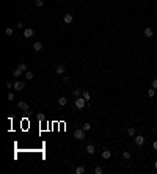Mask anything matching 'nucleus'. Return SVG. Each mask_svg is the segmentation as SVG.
<instances>
[{
  "instance_id": "nucleus-16",
  "label": "nucleus",
  "mask_w": 157,
  "mask_h": 174,
  "mask_svg": "<svg viewBox=\"0 0 157 174\" xmlns=\"http://www.w3.org/2000/svg\"><path fill=\"white\" fill-rule=\"evenodd\" d=\"M156 91L157 90H154V88H149V90H148V97H156Z\"/></svg>"
},
{
  "instance_id": "nucleus-9",
  "label": "nucleus",
  "mask_w": 157,
  "mask_h": 174,
  "mask_svg": "<svg viewBox=\"0 0 157 174\" xmlns=\"http://www.w3.org/2000/svg\"><path fill=\"white\" fill-rule=\"evenodd\" d=\"M94 152H96V147H94V144H88V146H87V154L93 155Z\"/></svg>"
},
{
  "instance_id": "nucleus-11",
  "label": "nucleus",
  "mask_w": 157,
  "mask_h": 174,
  "mask_svg": "<svg viewBox=\"0 0 157 174\" xmlns=\"http://www.w3.org/2000/svg\"><path fill=\"white\" fill-rule=\"evenodd\" d=\"M65 71H66V67L63 66V64H58L57 66V74L58 75H63V74H65Z\"/></svg>"
},
{
  "instance_id": "nucleus-25",
  "label": "nucleus",
  "mask_w": 157,
  "mask_h": 174,
  "mask_svg": "<svg viewBox=\"0 0 157 174\" xmlns=\"http://www.w3.org/2000/svg\"><path fill=\"white\" fill-rule=\"evenodd\" d=\"M14 99H16V94H14V93H8V100L11 102V100H14Z\"/></svg>"
},
{
  "instance_id": "nucleus-30",
  "label": "nucleus",
  "mask_w": 157,
  "mask_h": 174,
  "mask_svg": "<svg viewBox=\"0 0 157 174\" xmlns=\"http://www.w3.org/2000/svg\"><path fill=\"white\" fill-rule=\"evenodd\" d=\"M152 147H154V149L157 151V141H154V144H152Z\"/></svg>"
},
{
  "instance_id": "nucleus-13",
  "label": "nucleus",
  "mask_w": 157,
  "mask_h": 174,
  "mask_svg": "<svg viewBox=\"0 0 157 174\" xmlns=\"http://www.w3.org/2000/svg\"><path fill=\"white\" fill-rule=\"evenodd\" d=\"M82 97H83V99L88 102V100L91 99V94H90V91H87V90H85V91H82Z\"/></svg>"
},
{
  "instance_id": "nucleus-17",
  "label": "nucleus",
  "mask_w": 157,
  "mask_h": 174,
  "mask_svg": "<svg viewBox=\"0 0 157 174\" xmlns=\"http://www.w3.org/2000/svg\"><path fill=\"white\" fill-rule=\"evenodd\" d=\"M127 135H129V137H135V129L134 127H129V129H127Z\"/></svg>"
},
{
  "instance_id": "nucleus-3",
  "label": "nucleus",
  "mask_w": 157,
  "mask_h": 174,
  "mask_svg": "<svg viewBox=\"0 0 157 174\" xmlns=\"http://www.w3.org/2000/svg\"><path fill=\"white\" fill-rule=\"evenodd\" d=\"M17 107H19L20 110H24V111H28L30 105H28L27 102H24V100H19V102H17Z\"/></svg>"
},
{
  "instance_id": "nucleus-19",
  "label": "nucleus",
  "mask_w": 157,
  "mask_h": 174,
  "mask_svg": "<svg viewBox=\"0 0 157 174\" xmlns=\"http://www.w3.org/2000/svg\"><path fill=\"white\" fill-rule=\"evenodd\" d=\"M122 158H124V160H129V158H130V152H129V151H122Z\"/></svg>"
},
{
  "instance_id": "nucleus-12",
  "label": "nucleus",
  "mask_w": 157,
  "mask_h": 174,
  "mask_svg": "<svg viewBox=\"0 0 157 174\" xmlns=\"http://www.w3.org/2000/svg\"><path fill=\"white\" fill-rule=\"evenodd\" d=\"M33 50H35V52H41V50H42V44H41V42H35V44H33Z\"/></svg>"
},
{
  "instance_id": "nucleus-18",
  "label": "nucleus",
  "mask_w": 157,
  "mask_h": 174,
  "mask_svg": "<svg viewBox=\"0 0 157 174\" xmlns=\"http://www.w3.org/2000/svg\"><path fill=\"white\" fill-rule=\"evenodd\" d=\"M25 77H27V80H33V77H35V75H33L32 71H27V72H25Z\"/></svg>"
},
{
  "instance_id": "nucleus-10",
  "label": "nucleus",
  "mask_w": 157,
  "mask_h": 174,
  "mask_svg": "<svg viewBox=\"0 0 157 174\" xmlns=\"http://www.w3.org/2000/svg\"><path fill=\"white\" fill-rule=\"evenodd\" d=\"M110 157H112V151H108V149L102 151V158H104V160H108Z\"/></svg>"
},
{
  "instance_id": "nucleus-28",
  "label": "nucleus",
  "mask_w": 157,
  "mask_h": 174,
  "mask_svg": "<svg viewBox=\"0 0 157 174\" xmlns=\"http://www.w3.org/2000/svg\"><path fill=\"white\" fill-rule=\"evenodd\" d=\"M80 94H82V91H80V90H74V96L75 97H79Z\"/></svg>"
},
{
  "instance_id": "nucleus-29",
  "label": "nucleus",
  "mask_w": 157,
  "mask_h": 174,
  "mask_svg": "<svg viewBox=\"0 0 157 174\" xmlns=\"http://www.w3.org/2000/svg\"><path fill=\"white\" fill-rule=\"evenodd\" d=\"M16 28H20V30H22V28H24V24H22V22H17V24H16Z\"/></svg>"
},
{
  "instance_id": "nucleus-7",
  "label": "nucleus",
  "mask_w": 157,
  "mask_h": 174,
  "mask_svg": "<svg viewBox=\"0 0 157 174\" xmlns=\"http://www.w3.org/2000/svg\"><path fill=\"white\" fill-rule=\"evenodd\" d=\"M33 35H35V30H33V28H25L24 30V38H32Z\"/></svg>"
},
{
  "instance_id": "nucleus-20",
  "label": "nucleus",
  "mask_w": 157,
  "mask_h": 174,
  "mask_svg": "<svg viewBox=\"0 0 157 174\" xmlns=\"http://www.w3.org/2000/svg\"><path fill=\"white\" fill-rule=\"evenodd\" d=\"M85 173V166H77L75 168V174H83Z\"/></svg>"
},
{
  "instance_id": "nucleus-4",
  "label": "nucleus",
  "mask_w": 157,
  "mask_h": 174,
  "mask_svg": "<svg viewBox=\"0 0 157 174\" xmlns=\"http://www.w3.org/2000/svg\"><path fill=\"white\" fill-rule=\"evenodd\" d=\"M135 144H137V146H143V144H145V137L135 135Z\"/></svg>"
},
{
  "instance_id": "nucleus-15",
  "label": "nucleus",
  "mask_w": 157,
  "mask_h": 174,
  "mask_svg": "<svg viewBox=\"0 0 157 174\" xmlns=\"http://www.w3.org/2000/svg\"><path fill=\"white\" fill-rule=\"evenodd\" d=\"M58 104H60V105H61V107H65V105L68 104V99H66V97H65V96H61V97H60V99H58Z\"/></svg>"
},
{
  "instance_id": "nucleus-23",
  "label": "nucleus",
  "mask_w": 157,
  "mask_h": 174,
  "mask_svg": "<svg viewBox=\"0 0 157 174\" xmlns=\"http://www.w3.org/2000/svg\"><path fill=\"white\" fill-rule=\"evenodd\" d=\"M5 33H6V35H8V36H13V35H14V30H13V28H11V27H8V28H6V30H5Z\"/></svg>"
},
{
  "instance_id": "nucleus-27",
  "label": "nucleus",
  "mask_w": 157,
  "mask_h": 174,
  "mask_svg": "<svg viewBox=\"0 0 157 174\" xmlns=\"http://www.w3.org/2000/svg\"><path fill=\"white\" fill-rule=\"evenodd\" d=\"M151 86L154 88V90H157V79H154L152 80V83H151Z\"/></svg>"
},
{
  "instance_id": "nucleus-8",
  "label": "nucleus",
  "mask_w": 157,
  "mask_h": 174,
  "mask_svg": "<svg viewBox=\"0 0 157 174\" xmlns=\"http://www.w3.org/2000/svg\"><path fill=\"white\" fill-rule=\"evenodd\" d=\"M72 14H71V13H68V14H65V17H63V22L65 24H72Z\"/></svg>"
},
{
  "instance_id": "nucleus-32",
  "label": "nucleus",
  "mask_w": 157,
  "mask_h": 174,
  "mask_svg": "<svg viewBox=\"0 0 157 174\" xmlns=\"http://www.w3.org/2000/svg\"><path fill=\"white\" fill-rule=\"evenodd\" d=\"M156 99H157V94H156Z\"/></svg>"
},
{
  "instance_id": "nucleus-2",
  "label": "nucleus",
  "mask_w": 157,
  "mask_h": 174,
  "mask_svg": "<svg viewBox=\"0 0 157 174\" xmlns=\"http://www.w3.org/2000/svg\"><path fill=\"white\" fill-rule=\"evenodd\" d=\"M85 102H87V100H85L83 97H77V99H75V107H77L79 110H82L85 107Z\"/></svg>"
},
{
  "instance_id": "nucleus-14",
  "label": "nucleus",
  "mask_w": 157,
  "mask_h": 174,
  "mask_svg": "<svg viewBox=\"0 0 157 174\" xmlns=\"http://www.w3.org/2000/svg\"><path fill=\"white\" fill-rule=\"evenodd\" d=\"M17 69H20L22 72H27V71H28V69H27V64H25L24 61H22V63H19V64H17Z\"/></svg>"
},
{
  "instance_id": "nucleus-24",
  "label": "nucleus",
  "mask_w": 157,
  "mask_h": 174,
  "mask_svg": "<svg viewBox=\"0 0 157 174\" xmlns=\"http://www.w3.org/2000/svg\"><path fill=\"white\" fill-rule=\"evenodd\" d=\"M35 5L38 8H41V6H44V0H35Z\"/></svg>"
},
{
  "instance_id": "nucleus-21",
  "label": "nucleus",
  "mask_w": 157,
  "mask_h": 174,
  "mask_svg": "<svg viewBox=\"0 0 157 174\" xmlns=\"http://www.w3.org/2000/svg\"><path fill=\"white\" fill-rule=\"evenodd\" d=\"M13 75H14V77H20V75H22V71L16 67V69H14V72H13Z\"/></svg>"
},
{
  "instance_id": "nucleus-1",
  "label": "nucleus",
  "mask_w": 157,
  "mask_h": 174,
  "mask_svg": "<svg viewBox=\"0 0 157 174\" xmlns=\"http://www.w3.org/2000/svg\"><path fill=\"white\" fill-rule=\"evenodd\" d=\"M74 138L79 140V141H83V140H85V130H83V129L74 130Z\"/></svg>"
},
{
  "instance_id": "nucleus-6",
  "label": "nucleus",
  "mask_w": 157,
  "mask_h": 174,
  "mask_svg": "<svg viewBox=\"0 0 157 174\" xmlns=\"http://www.w3.org/2000/svg\"><path fill=\"white\" fill-rule=\"evenodd\" d=\"M24 88H25L24 82H14V91H22Z\"/></svg>"
},
{
  "instance_id": "nucleus-26",
  "label": "nucleus",
  "mask_w": 157,
  "mask_h": 174,
  "mask_svg": "<svg viewBox=\"0 0 157 174\" xmlns=\"http://www.w3.org/2000/svg\"><path fill=\"white\" fill-rule=\"evenodd\" d=\"M94 173H96V174H102V173H104V169L101 168V166H96V168H94Z\"/></svg>"
},
{
  "instance_id": "nucleus-31",
  "label": "nucleus",
  "mask_w": 157,
  "mask_h": 174,
  "mask_svg": "<svg viewBox=\"0 0 157 174\" xmlns=\"http://www.w3.org/2000/svg\"><path fill=\"white\" fill-rule=\"evenodd\" d=\"M154 168L157 169V160H156V162H154Z\"/></svg>"
},
{
  "instance_id": "nucleus-22",
  "label": "nucleus",
  "mask_w": 157,
  "mask_h": 174,
  "mask_svg": "<svg viewBox=\"0 0 157 174\" xmlns=\"http://www.w3.org/2000/svg\"><path fill=\"white\" fill-rule=\"evenodd\" d=\"M82 129L85 130V132H88V130H90V129H91V124H90V122H85V124L82 126Z\"/></svg>"
},
{
  "instance_id": "nucleus-5",
  "label": "nucleus",
  "mask_w": 157,
  "mask_h": 174,
  "mask_svg": "<svg viewBox=\"0 0 157 174\" xmlns=\"http://www.w3.org/2000/svg\"><path fill=\"white\" fill-rule=\"evenodd\" d=\"M143 35H145L146 38H152V36H154V30H152L151 27H146L145 30H143Z\"/></svg>"
}]
</instances>
